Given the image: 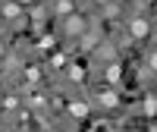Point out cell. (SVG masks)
<instances>
[{"mask_svg": "<svg viewBox=\"0 0 157 132\" xmlns=\"http://www.w3.org/2000/svg\"><path fill=\"white\" fill-rule=\"evenodd\" d=\"M129 32H132V38H145V35L151 32V25H148L145 19H132V25H129Z\"/></svg>", "mask_w": 157, "mask_h": 132, "instance_id": "6da1fadb", "label": "cell"}, {"mask_svg": "<svg viewBox=\"0 0 157 132\" xmlns=\"http://www.w3.org/2000/svg\"><path fill=\"white\" fill-rule=\"evenodd\" d=\"M66 32H69V35H78V32H85V22L78 19V16H69V22H66Z\"/></svg>", "mask_w": 157, "mask_h": 132, "instance_id": "7a4b0ae2", "label": "cell"}, {"mask_svg": "<svg viewBox=\"0 0 157 132\" xmlns=\"http://www.w3.org/2000/svg\"><path fill=\"white\" fill-rule=\"evenodd\" d=\"M69 113H72V116H88V104L72 101V104H69Z\"/></svg>", "mask_w": 157, "mask_h": 132, "instance_id": "3957f363", "label": "cell"}, {"mask_svg": "<svg viewBox=\"0 0 157 132\" xmlns=\"http://www.w3.org/2000/svg\"><path fill=\"white\" fill-rule=\"evenodd\" d=\"M101 104H104V107H116V104H120V98H116L113 91H104V95H101Z\"/></svg>", "mask_w": 157, "mask_h": 132, "instance_id": "277c9868", "label": "cell"}, {"mask_svg": "<svg viewBox=\"0 0 157 132\" xmlns=\"http://www.w3.org/2000/svg\"><path fill=\"white\" fill-rule=\"evenodd\" d=\"M3 16H6V19H16V16H19V6H16V3H3Z\"/></svg>", "mask_w": 157, "mask_h": 132, "instance_id": "5b68a950", "label": "cell"}, {"mask_svg": "<svg viewBox=\"0 0 157 132\" xmlns=\"http://www.w3.org/2000/svg\"><path fill=\"white\" fill-rule=\"evenodd\" d=\"M120 76H123L120 66H110V69H107V79H110V82H120Z\"/></svg>", "mask_w": 157, "mask_h": 132, "instance_id": "8992f818", "label": "cell"}, {"mask_svg": "<svg viewBox=\"0 0 157 132\" xmlns=\"http://www.w3.org/2000/svg\"><path fill=\"white\" fill-rule=\"evenodd\" d=\"M57 13H60V16H63V13H72V3H69V0H60V3H57Z\"/></svg>", "mask_w": 157, "mask_h": 132, "instance_id": "52a82bcc", "label": "cell"}, {"mask_svg": "<svg viewBox=\"0 0 157 132\" xmlns=\"http://www.w3.org/2000/svg\"><path fill=\"white\" fill-rule=\"evenodd\" d=\"M145 113H148V116H151V113H157V101H154V98H148V101H145Z\"/></svg>", "mask_w": 157, "mask_h": 132, "instance_id": "ba28073f", "label": "cell"}, {"mask_svg": "<svg viewBox=\"0 0 157 132\" xmlns=\"http://www.w3.org/2000/svg\"><path fill=\"white\" fill-rule=\"evenodd\" d=\"M69 76H72V79H82V76H85V69H78V66H72V69H69Z\"/></svg>", "mask_w": 157, "mask_h": 132, "instance_id": "9c48e42d", "label": "cell"}, {"mask_svg": "<svg viewBox=\"0 0 157 132\" xmlns=\"http://www.w3.org/2000/svg\"><path fill=\"white\" fill-rule=\"evenodd\" d=\"M148 63H151V69H157V50L151 54V60H148Z\"/></svg>", "mask_w": 157, "mask_h": 132, "instance_id": "30bf717a", "label": "cell"}, {"mask_svg": "<svg viewBox=\"0 0 157 132\" xmlns=\"http://www.w3.org/2000/svg\"><path fill=\"white\" fill-rule=\"evenodd\" d=\"M98 3H107V0H98Z\"/></svg>", "mask_w": 157, "mask_h": 132, "instance_id": "8fae6325", "label": "cell"}]
</instances>
